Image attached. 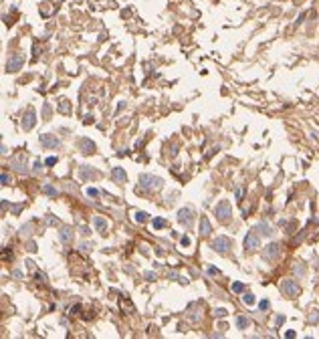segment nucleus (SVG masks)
<instances>
[{
  "label": "nucleus",
  "instance_id": "nucleus-1",
  "mask_svg": "<svg viewBox=\"0 0 319 339\" xmlns=\"http://www.w3.org/2000/svg\"><path fill=\"white\" fill-rule=\"evenodd\" d=\"M138 184L143 188V190H158V188L164 186V180L160 176H152V174H142L138 180Z\"/></svg>",
  "mask_w": 319,
  "mask_h": 339
},
{
  "label": "nucleus",
  "instance_id": "nucleus-2",
  "mask_svg": "<svg viewBox=\"0 0 319 339\" xmlns=\"http://www.w3.org/2000/svg\"><path fill=\"white\" fill-rule=\"evenodd\" d=\"M212 250L220 252V254H228L232 250V240L228 236H216L212 240Z\"/></svg>",
  "mask_w": 319,
  "mask_h": 339
},
{
  "label": "nucleus",
  "instance_id": "nucleus-3",
  "mask_svg": "<svg viewBox=\"0 0 319 339\" xmlns=\"http://www.w3.org/2000/svg\"><path fill=\"white\" fill-rule=\"evenodd\" d=\"M214 214H216V218H218L220 222H228V220H230V216H232V206H230V202H226V200L218 202V204H216V208H214Z\"/></svg>",
  "mask_w": 319,
  "mask_h": 339
},
{
  "label": "nucleus",
  "instance_id": "nucleus-4",
  "mask_svg": "<svg viewBox=\"0 0 319 339\" xmlns=\"http://www.w3.org/2000/svg\"><path fill=\"white\" fill-rule=\"evenodd\" d=\"M281 291H283V295H287V297H297V295L301 293V287L297 281H293V278H285V281H281Z\"/></svg>",
  "mask_w": 319,
  "mask_h": 339
},
{
  "label": "nucleus",
  "instance_id": "nucleus-5",
  "mask_svg": "<svg viewBox=\"0 0 319 339\" xmlns=\"http://www.w3.org/2000/svg\"><path fill=\"white\" fill-rule=\"evenodd\" d=\"M261 248V240H259V234L257 230H253V232H249L244 236V250L246 252H254Z\"/></svg>",
  "mask_w": 319,
  "mask_h": 339
},
{
  "label": "nucleus",
  "instance_id": "nucleus-6",
  "mask_svg": "<svg viewBox=\"0 0 319 339\" xmlns=\"http://www.w3.org/2000/svg\"><path fill=\"white\" fill-rule=\"evenodd\" d=\"M178 222H180L182 226H186V228H190V226L194 224V210L190 208V206L182 208L180 212H178Z\"/></svg>",
  "mask_w": 319,
  "mask_h": 339
},
{
  "label": "nucleus",
  "instance_id": "nucleus-7",
  "mask_svg": "<svg viewBox=\"0 0 319 339\" xmlns=\"http://www.w3.org/2000/svg\"><path fill=\"white\" fill-rule=\"evenodd\" d=\"M279 254H281V244L279 242H271L269 246L263 250V259L265 260H269V263H273V260H277L279 259Z\"/></svg>",
  "mask_w": 319,
  "mask_h": 339
},
{
  "label": "nucleus",
  "instance_id": "nucleus-8",
  "mask_svg": "<svg viewBox=\"0 0 319 339\" xmlns=\"http://www.w3.org/2000/svg\"><path fill=\"white\" fill-rule=\"evenodd\" d=\"M39 141H41V145L45 149H57V148H61V139H59V137H55V135H51V133L41 135Z\"/></svg>",
  "mask_w": 319,
  "mask_h": 339
},
{
  "label": "nucleus",
  "instance_id": "nucleus-9",
  "mask_svg": "<svg viewBox=\"0 0 319 339\" xmlns=\"http://www.w3.org/2000/svg\"><path fill=\"white\" fill-rule=\"evenodd\" d=\"M24 65V57L22 55H14V57H10L6 61V73H16L20 71V67Z\"/></svg>",
  "mask_w": 319,
  "mask_h": 339
},
{
  "label": "nucleus",
  "instance_id": "nucleus-10",
  "mask_svg": "<svg viewBox=\"0 0 319 339\" xmlns=\"http://www.w3.org/2000/svg\"><path fill=\"white\" fill-rule=\"evenodd\" d=\"M35 123H36V113H35V107H28V109H27V113L22 115V127H24V131L32 129V127H35Z\"/></svg>",
  "mask_w": 319,
  "mask_h": 339
},
{
  "label": "nucleus",
  "instance_id": "nucleus-11",
  "mask_svg": "<svg viewBox=\"0 0 319 339\" xmlns=\"http://www.w3.org/2000/svg\"><path fill=\"white\" fill-rule=\"evenodd\" d=\"M79 148H81L83 153H93L95 152V143H93L91 139H87V137H83V139L79 141Z\"/></svg>",
  "mask_w": 319,
  "mask_h": 339
},
{
  "label": "nucleus",
  "instance_id": "nucleus-12",
  "mask_svg": "<svg viewBox=\"0 0 319 339\" xmlns=\"http://www.w3.org/2000/svg\"><path fill=\"white\" fill-rule=\"evenodd\" d=\"M210 232H212V224H210V220H208L206 216H202V218H200V234H202V236H208Z\"/></svg>",
  "mask_w": 319,
  "mask_h": 339
},
{
  "label": "nucleus",
  "instance_id": "nucleus-13",
  "mask_svg": "<svg viewBox=\"0 0 319 339\" xmlns=\"http://www.w3.org/2000/svg\"><path fill=\"white\" fill-rule=\"evenodd\" d=\"M254 230L261 232L263 236H273V228H271V224H267V222H259V224L254 226Z\"/></svg>",
  "mask_w": 319,
  "mask_h": 339
},
{
  "label": "nucleus",
  "instance_id": "nucleus-14",
  "mask_svg": "<svg viewBox=\"0 0 319 339\" xmlns=\"http://www.w3.org/2000/svg\"><path fill=\"white\" fill-rule=\"evenodd\" d=\"M111 176H113V180H115L117 184H123V182L127 180L125 170H121V168H113V170H111Z\"/></svg>",
  "mask_w": 319,
  "mask_h": 339
},
{
  "label": "nucleus",
  "instance_id": "nucleus-15",
  "mask_svg": "<svg viewBox=\"0 0 319 339\" xmlns=\"http://www.w3.org/2000/svg\"><path fill=\"white\" fill-rule=\"evenodd\" d=\"M81 178H83V180H95L97 178V172H93V168L83 166V168H81Z\"/></svg>",
  "mask_w": 319,
  "mask_h": 339
},
{
  "label": "nucleus",
  "instance_id": "nucleus-16",
  "mask_svg": "<svg viewBox=\"0 0 319 339\" xmlns=\"http://www.w3.org/2000/svg\"><path fill=\"white\" fill-rule=\"evenodd\" d=\"M71 238H73V228H71V226H63L61 228V240L63 242H71Z\"/></svg>",
  "mask_w": 319,
  "mask_h": 339
},
{
  "label": "nucleus",
  "instance_id": "nucleus-17",
  "mask_svg": "<svg viewBox=\"0 0 319 339\" xmlns=\"http://www.w3.org/2000/svg\"><path fill=\"white\" fill-rule=\"evenodd\" d=\"M93 222H95V226H97V230H99V232H105V228H107V222H105L101 216H95V218H93Z\"/></svg>",
  "mask_w": 319,
  "mask_h": 339
},
{
  "label": "nucleus",
  "instance_id": "nucleus-18",
  "mask_svg": "<svg viewBox=\"0 0 319 339\" xmlns=\"http://www.w3.org/2000/svg\"><path fill=\"white\" fill-rule=\"evenodd\" d=\"M236 327H239V329H246V327H249V317L239 315V317H236Z\"/></svg>",
  "mask_w": 319,
  "mask_h": 339
},
{
  "label": "nucleus",
  "instance_id": "nucleus-19",
  "mask_svg": "<svg viewBox=\"0 0 319 339\" xmlns=\"http://www.w3.org/2000/svg\"><path fill=\"white\" fill-rule=\"evenodd\" d=\"M133 218H135V222H139V224H143V222H147V212H142V210H138V212L133 214Z\"/></svg>",
  "mask_w": 319,
  "mask_h": 339
},
{
  "label": "nucleus",
  "instance_id": "nucleus-20",
  "mask_svg": "<svg viewBox=\"0 0 319 339\" xmlns=\"http://www.w3.org/2000/svg\"><path fill=\"white\" fill-rule=\"evenodd\" d=\"M242 303H244V305H250V307H253L254 303H257V301H254V295H253V293H244V295H242Z\"/></svg>",
  "mask_w": 319,
  "mask_h": 339
},
{
  "label": "nucleus",
  "instance_id": "nucleus-21",
  "mask_svg": "<svg viewBox=\"0 0 319 339\" xmlns=\"http://www.w3.org/2000/svg\"><path fill=\"white\" fill-rule=\"evenodd\" d=\"M42 192H45V194H49V196H57L59 194V190H57V188H53L51 184H45V186H42Z\"/></svg>",
  "mask_w": 319,
  "mask_h": 339
},
{
  "label": "nucleus",
  "instance_id": "nucleus-22",
  "mask_svg": "<svg viewBox=\"0 0 319 339\" xmlns=\"http://www.w3.org/2000/svg\"><path fill=\"white\" fill-rule=\"evenodd\" d=\"M59 111H61V113H69V111H71L69 101H67V99H61V101H59Z\"/></svg>",
  "mask_w": 319,
  "mask_h": 339
},
{
  "label": "nucleus",
  "instance_id": "nucleus-23",
  "mask_svg": "<svg viewBox=\"0 0 319 339\" xmlns=\"http://www.w3.org/2000/svg\"><path fill=\"white\" fill-rule=\"evenodd\" d=\"M230 289H232V293H244V285L242 283H232Z\"/></svg>",
  "mask_w": 319,
  "mask_h": 339
},
{
  "label": "nucleus",
  "instance_id": "nucleus-24",
  "mask_svg": "<svg viewBox=\"0 0 319 339\" xmlns=\"http://www.w3.org/2000/svg\"><path fill=\"white\" fill-rule=\"evenodd\" d=\"M152 224H154L156 230H160V228H164V226H166V220H164V218H154V222H152Z\"/></svg>",
  "mask_w": 319,
  "mask_h": 339
},
{
  "label": "nucleus",
  "instance_id": "nucleus-25",
  "mask_svg": "<svg viewBox=\"0 0 319 339\" xmlns=\"http://www.w3.org/2000/svg\"><path fill=\"white\" fill-rule=\"evenodd\" d=\"M196 305H198V303H196ZM196 305H190V309H196ZM190 319L196 323V321H200V315H198V313H190Z\"/></svg>",
  "mask_w": 319,
  "mask_h": 339
},
{
  "label": "nucleus",
  "instance_id": "nucleus-26",
  "mask_svg": "<svg viewBox=\"0 0 319 339\" xmlns=\"http://www.w3.org/2000/svg\"><path fill=\"white\" fill-rule=\"evenodd\" d=\"M0 180H2V186H8V184H10V178L6 176V172H2V178Z\"/></svg>",
  "mask_w": 319,
  "mask_h": 339
},
{
  "label": "nucleus",
  "instance_id": "nucleus-27",
  "mask_svg": "<svg viewBox=\"0 0 319 339\" xmlns=\"http://www.w3.org/2000/svg\"><path fill=\"white\" fill-rule=\"evenodd\" d=\"M259 307H261V311H267V309L271 307V303H269V301H267V299H265V301H261V305H259Z\"/></svg>",
  "mask_w": 319,
  "mask_h": 339
},
{
  "label": "nucleus",
  "instance_id": "nucleus-28",
  "mask_svg": "<svg viewBox=\"0 0 319 339\" xmlns=\"http://www.w3.org/2000/svg\"><path fill=\"white\" fill-rule=\"evenodd\" d=\"M214 315H216V317H226V309H216Z\"/></svg>",
  "mask_w": 319,
  "mask_h": 339
},
{
  "label": "nucleus",
  "instance_id": "nucleus-29",
  "mask_svg": "<svg viewBox=\"0 0 319 339\" xmlns=\"http://www.w3.org/2000/svg\"><path fill=\"white\" fill-rule=\"evenodd\" d=\"M319 321V313H311V317H309V323H317Z\"/></svg>",
  "mask_w": 319,
  "mask_h": 339
},
{
  "label": "nucleus",
  "instance_id": "nucleus-30",
  "mask_svg": "<svg viewBox=\"0 0 319 339\" xmlns=\"http://www.w3.org/2000/svg\"><path fill=\"white\" fill-rule=\"evenodd\" d=\"M87 196L95 198V196H97V190H95V188H87Z\"/></svg>",
  "mask_w": 319,
  "mask_h": 339
},
{
  "label": "nucleus",
  "instance_id": "nucleus-31",
  "mask_svg": "<svg viewBox=\"0 0 319 339\" xmlns=\"http://www.w3.org/2000/svg\"><path fill=\"white\" fill-rule=\"evenodd\" d=\"M190 242H192V240H190L188 236H184V238L180 240V244H182V246H190Z\"/></svg>",
  "mask_w": 319,
  "mask_h": 339
},
{
  "label": "nucleus",
  "instance_id": "nucleus-32",
  "mask_svg": "<svg viewBox=\"0 0 319 339\" xmlns=\"http://www.w3.org/2000/svg\"><path fill=\"white\" fill-rule=\"evenodd\" d=\"M55 164H57V157H53V156L46 157V166H55Z\"/></svg>",
  "mask_w": 319,
  "mask_h": 339
},
{
  "label": "nucleus",
  "instance_id": "nucleus-33",
  "mask_svg": "<svg viewBox=\"0 0 319 339\" xmlns=\"http://www.w3.org/2000/svg\"><path fill=\"white\" fill-rule=\"evenodd\" d=\"M242 194H244V188H239V190H236V200H240Z\"/></svg>",
  "mask_w": 319,
  "mask_h": 339
},
{
  "label": "nucleus",
  "instance_id": "nucleus-34",
  "mask_svg": "<svg viewBox=\"0 0 319 339\" xmlns=\"http://www.w3.org/2000/svg\"><path fill=\"white\" fill-rule=\"evenodd\" d=\"M208 274H212V277H216V274H218V271H216L214 267H208Z\"/></svg>",
  "mask_w": 319,
  "mask_h": 339
},
{
  "label": "nucleus",
  "instance_id": "nucleus-35",
  "mask_svg": "<svg viewBox=\"0 0 319 339\" xmlns=\"http://www.w3.org/2000/svg\"><path fill=\"white\" fill-rule=\"evenodd\" d=\"M146 278H147V281H154V278H156V273H152V271L146 273Z\"/></svg>",
  "mask_w": 319,
  "mask_h": 339
},
{
  "label": "nucleus",
  "instance_id": "nucleus-36",
  "mask_svg": "<svg viewBox=\"0 0 319 339\" xmlns=\"http://www.w3.org/2000/svg\"><path fill=\"white\" fill-rule=\"evenodd\" d=\"M42 115H45V117H49V115H51V107H49V105H45V111H42Z\"/></svg>",
  "mask_w": 319,
  "mask_h": 339
},
{
  "label": "nucleus",
  "instance_id": "nucleus-37",
  "mask_svg": "<svg viewBox=\"0 0 319 339\" xmlns=\"http://www.w3.org/2000/svg\"><path fill=\"white\" fill-rule=\"evenodd\" d=\"M42 170V164L41 162H35V172H41Z\"/></svg>",
  "mask_w": 319,
  "mask_h": 339
},
{
  "label": "nucleus",
  "instance_id": "nucleus-38",
  "mask_svg": "<svg viewBox=\"0 0 319 339\" xmlns=\"http://www.w3.org/2000/svg\"><path fill=\"white\" fill-rule=\"evenodd\" d=\"M83 123H93V115H85V121Z\"/></svg>",
  "mask_w": 319,
  "mask_h": 339
},
{
  "label": "nucleus",
  "instance_id": "nucleus-39",
  "mask_svg": "<svg viewBox=\"0 0 319 339\" xmlns=\"http://www.w3.org/2000/svg\"><path fill=\"white\" fill-rule=\"evenodd\" d=\"M283 321H285V317H283V315H279V317H277V321H275V323H277V325H281V323H283Z\"/></svg>",
  "mask_w": 319,
  "mask_h": 339
}]
</instances>
